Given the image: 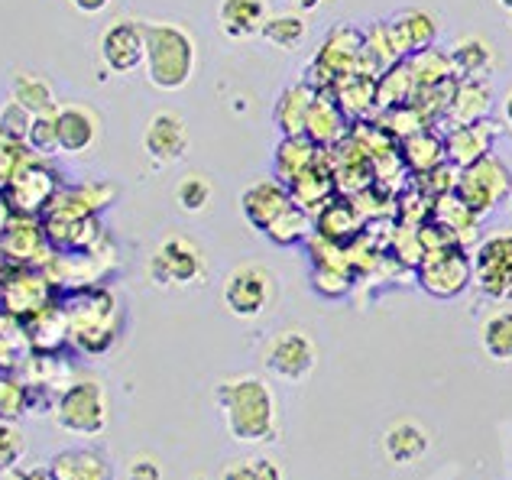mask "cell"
Instances as JSON below:
<instances>
[{
  "mask_svg": "<svg viewBox=\"0 0 512 480\" xmlns=\"http://www.w3.org/2000/svg\"><path fill=\"white\" fill-rule=\"evenodd\" d=\"M302 228H305V215H302V211L299 208H289L286 211V215H282L276 224H273V228H269L266 234L269 237H273V240H279V244H286V240H292V237H299L302 234Z\"/></svg>",
  "mask_w": 512,
  "mask_h": 480,
  "instance_id": "836d02e7",
  "label": "cell"
},
{
  "mask_svg": "<svg viewBox=\"0 0 512 480\" xmlns=\"http://www.w3.org/2000/svg\"><path fill=\"white\" fill-rule=\"evenodd\" d=\"M338 91H341L338 108L350 111V114H363L376 101V85L367 75H344L338 82Z\"/></svg>",
  "mask_w": 512,
  "mask_h": 480,
  "instance_id": "83f0119b",
  "label": "cell"
},
{
  "mask_svg": "<svg viewBox=\"0 0 512 480\" xmlns=\"http://www.w3.org/2000/svg\"><path fill=\"white\" fill-rule=\"evenodd\" d=\"M312 101H315V95L305 85H295L279 98L276 120H279V127L289 133V137H302V130L308 127V111H312Z\"/></svg>",
  "mask_w": 512,
  "mask_h": 480,
  "instance_id": "603a6c76",
  "label": "cell"
},
{
  "mask_svg": "<svg viewBox=\"0 0 512 480\" xmlns=\"http://www.w3.org/2000/svg\"><path fill=\"white\" fill-rule=\"evenodd\" d=\"M101 62L114 75H130L146 65V26L133 20H117L101 36Z\"/></svg>",
  "mask_w": 512,
  "mask_h": 480,
  "instance_id": "3957f363",
  "label": "cell"
},
{
  "mask_svg": "<svg viewBox=\"0 0 512 480\" xmlns=\"http://www.w3.org/2000/svg\"><path fill=\"white\" fill-rule=\"evenodd\" d=\"M56 133L62 153H85L98 140V120L91 111L82 108H62L56 114Z\"/></svg>",
  "mask_w": 512,
  "mask_h": 480,
  "instance_id": "2e32d148",
  "label": "cell"
},
{
  "mask_svg": "<svg viewBox=\"0 0 512 480\" xmlns=\"http://www.w3.org/2000/svg\"><path fill=\"white\" fill-rule=\"evenodd\" d=\"M383 448H386V458L393 464H415L428 451V435L419 429V425L402 422L386 432Z\"/></svg>",
  "mask_w": 512,
  "mask_h": 480,
  "instance_id": "d6986e66",
  "label": "cell"
},
{
  "mask_svg": "<svg viewBox=\"0 0 512 480\" xmlns=\"http://www.w3.org/2000/svg\"><path fill=\"white\" fill-rule=\"evenodd\" d=\"M402 156L409 159V166L422 169V172H431L435 166H441L444 156H448V146H444L438 137H431V133L419 130V133H412V137H406Z\"/></svg>",
  "mask_w": 512,
  "mask_h": 480,
  "instance_id": "d4e9b609",
  "label": "cell"
},
{
  "mask_svg": "<svg viewBox=\"0 0 512 480\" xmlns=\"http://www.w3.org/2000/svg\"><path fill=\"white\" fill-rule=\"evenodd\" d=\"M146 26V75L159 91H179L195 72V43L172 23Z\"/></svg>",
  "mask_w": 512,
  "mask_h": 480,
  "instance_id": "6da1fadb",
  "label": "cell"
},
{
  "mask_svg": "<svg viewBox=\"0 0 512 480\" xmlns=\"http://www.w3.org/2000/svg\"><path fill=\"white\" fill-rule=\"evenodd\" d=\"M130 480H159V468L153 461H133L130 464Z\"/></svg>",
  "mask_w": 512,
  "mask_h": 480,
  "instance_id": "e575fe53",
  "label": "cell"
},
{
  "mask_svg": "<svg viewBox=\"0 0 512 480\" xmlns=\"http://www.w3.org/2000/svg\"><path fill=\"white\" fill-rule=\"evenodd\" d=\"M26 143H30L36 153H52V150H59L56 114L33 117V127H30V137H26Z\"/></svg>",
  "mask_w": 512,
  "mask_h": 480,
  "instance_id": "1f68e13d",
  "label": "cell"
},
{
  "mask_svg": "<svg viewBox=\"0 0 512 480\" xmlns=\"http://www.w3.org/2000/svg\"><path fill=\"white\" fill-rule=\"evenodd\" d=\"M506 189H509V172L503 163H496L490 156H483L480 163L467 166V176L461 179V195L470 211L474 208L490 211V205L500 195H506Z\"/></svg>",
  "mask_w": 512,
  "mask_h": 480,
  "instance_id": "ba28073f",
  "label": "cell"
},
{
  "mask_svg": "<svg viewBox=\"0 0 512 480\" xmlns=\"http://www.w3.org/2000/svg\"><path fill=\"white\" fill-rule=\"evenodd\" d=\"M224 480H279V471H276V464L266 458H247V461L227 464Z\"/></svg>",
  "mask_w": 512,
  "mask_h": 480,
  "instance_id": "4dcf8cb0",
  "label": "cell"
},
{
  "mask_svg": "<svg viewBox=\"0 0 512 480\" xmlns=\"http://www.w3.org/2000/svg\"><path fill=\"white\" fill-rule=\"evenodd\" d=\"M211 195H214L211 182L205 176H198V172L182 176L179 185H175V205H179L185 215H201V211L208 208Z\"/></svg>",
  "mask_w": 512,
  "mask_h": 480,
  "instance_id": "4316f807",
  "label": "cell"
},
{
  "mask_svg": "<svg viewBox=\"0 0 512 480\" xmlns=\"http://www.w3.org/2000/svg\"><path fill=\"white\" fill-rule=\"evenodd\" d=\"M244 215L256 224L260 231H269L273 224L292 208L289 192L276 182H256L253 189L244 192Z\"/></svg>",
  "mask_w": 512,
  "mask_h": 480,
  "instance_id": "7c38bea8",
  "label": "cell"
},
{
  "mask_svg": "<svg viewBox=\"0 0 512 480\" xmlns=\"http://www.w3.org/2000/svg\"><path fill=\"white\" fill-rule=\"evenodd\" d=\"M483 348L496 360H512V312L493 315L483 325Z\"/></svg>",
  "mask_w": 512,
  "mask_h": 480,
  "instance_id": "f546056e",
  "label": "cell"
},
{
  "mask_svg": "<svg viewBox=\"0 0 512 480\" xmlns=\"http://www.w3.org/2000/svg\"><path fill=\"white\" fill-rule=\"evenodd\" d=\"M477 279L493 296H512V234H496L477 253Z\"/></svg>",
  "mask_w": 512,
  "mask_h": 480,
  "instance_id": "9c48e42d",
  "label": "cell"
},
{
  "mask_svg": "<svg viewBox=\"0 0 512 480\" xmlns=\"http://www.w3.org/2000/svg\"><path fill=\"white\" fill-rule=\"evenodd\" d=\"M363 46H367V36H360L357 30H350V26H338V30L328 36L325 49H321L318 65L328 69L334 78H344L354 72V65L363 59Z\"/></svg>",
  "mask_w": 512,
  "mask_h": 480,
  "instance_id": "4fadbf2b",
  "label": "cell"
},
{
  "mask_svg": "<svg viewBox=\"0 0 512 480\" xmlns=\"http://www.w3.org/2000/svg\"><path fill=\"white\" fill-rule=\"evenodd\" d=\"M496 140V127L487 120H477V124H457L448 137V156L457 166H474L483 156H490V146Z\"/></svg>",
  "mask_w": 512,
  "mask_h": 480,
  "instance_id": "5bb4252c",
  "label": "cell"
},
{
  "mask_svg": "<svg viewBox=\"0 0 512 480\" xmlns=\"http://www.w3.org/2000/svg\"><path fill=\"white\" fill-rule=\"evenodd\" d=\"M221 399L227 412H237L244 409L247 416L234 425V435L237 438H263L269 432V416H273V399L263 390L260 380H240V383H227L221 386Z\"/></svg>",
  "mask_w": 512,
  "mask_h": 480,
  "instance_id": "7a4b0ae2",
  "label": "cell"
},
{
  "mask_svg": "<svg viewBox=\"0 0 512 480\" xmlns=\"http://www.w3.org/2000/svg\"><path fill=\"white\" fill-rule=\"evenodd\" d=\"M10 185V202L13 208L20 211H36L39 205L46 202V198L56 192V179H52V172H46L43 166H26L23 172Z\"/></svg>",
  "mask_w": 512,
  "mask_h": 480,
  "instance_id": "e0dca14e",
  "label": "cell"
},
{
  "mask_svg": "<svg viewBox=\"0 0 512 480\" xmlns=\"http://www.w3.org/2000/svg\"><path fill=\"white\" fill-rule=\"evenodd\" d=\"M451 62H454V72L464 75V78H480L483 72H490L493 65V49L487 39L480 36H464L457 39L454 49H451Z\"/></svg>",
  "mask_w": 512,
  "mask_h": 480,
  "instance_id": "7402d4cb",
  "label": "cell"
},
{
  "mask_svg": "<svg viewBox=\"0 0 512 480\" xmlns=\"http://www.w3.org/2000/svg\"><path fill=\"white\" fill-rule=\"evenodd\" d=\"M490 114V85L480 78H464L451 101V117L457 124H477Z\"/></svg>",
  "mask_w": 512,
  "mask_h": 480,
  "instance_id": "ffe728a7",
  "label": "cell"
},
{
  "mask_svg": "<svg viewBox=\"0 0 512 480\" xmlns=\"http://www.w3.org/2000/svg\"><path fill=\"white\" fill-rule=\"evenodd\" d=\"M269 296H273V279L256 266H240L224 283V305L237 318H256L266 309Z\"/></svg>",
  "mask_w": 512,
  "mask_h": 480,
  "instance_id": "277c9868",
  "label": "cell"
},
{
  "mask_svg": "<svg viewBox=\"0 0 512 480\" xmlns=\"http://www.w3.org/2000/svg\"><path fill=\"white\" fill-rule=\"evenodd\" d=\"M30 127H33V114L20 108L17 101H10L4 108V140H26L30 137Z\"/></svg>",
  "mask_w": 512,
  "mask_h": 480,
  "instance_id": "d6a6232c",
  "label": "cell"
},
{
  "mask_svg": "<svg viewBox=\"0 0 512 480\" xmlns=\"http://www.w3.org/2000/svg\"><path fill=\"white\" fill-rule=\"evenodd\" d=\"M78 412V419L72 422V432H98L104 425V396L98 383H82L72 386L62 396V419Z\"/></svg>",
  "mask_w": 512,
  "mask_h": 480,
  "instance_id": "9a60e30c",
  "label": "cell"
},
{
  "mask_svg": "<svg viewBox=\"0 0 512 480\" xmlns=\"http://www.w3.org/2000/svg\"><path fill=\"white\" fill-rule=\"evenodd\" d=\"M269 20L266 0H221L218 26L227 39H253L263 33Z\"/></svg>",
  "mask_w": 512,
  "mask_h": 480,
  "instance_id": "8fae6325",
  "label": "cell"
},
{
  "mask_svg": "<svg viewBox=\"0 0 512 480\" xmlns=\"http://www.w3.org/2000/svg\"><path fill=\"white\" fill-rule=\"evenodd\" d=\"M150 273L163 286H188L201 276V253L192 240L172 237L153 253Z\"/></svg>",
  "mask_w": 512,
  "mask_h": 480,
  "instance_id": "5b68a950",
  "label": "cell"
},
{
  "mask_svg": "<svg viewBox=\"0 0 512 480\" xmlns=\"http://www.w3.org/2000/svg\"><path fill=\"white\" fill-rule=\"evenodd\" d=\"M503 114H506V124L512 127V91H509L506 101H503Z\"/></svg>",
  "mask_w": 512,
  "mask_h": 480,
  "instance_id": "74e56055",
  "label": "cell"
},
{
  "mask_svg": "<svg viewBox=\"0 0 512 480\" xmlns=\"http://www.w3.org/2000/svg\"><path fill=\"white\" fill-rule=\"evenodd\" d=\"M295 7H299L302 13H312V10H318L321 4H325V0H292Z\"/></svg>",
  "mask_w": 512,
  "mask_h": 480,
  "instance_id": "8d00e7d4",
  "label": "cell"
},
{
  "mask_svg": "<svg viewBox=\"0 0 512 480\" xmlns=\"http://www.w3.org/2000/svg\"><path fill=\"white\" fill-rule=\"evenodd\" d=\"M467 279H470V263L461 253L441 250L422 263V286L431 296H457L467 286Z\"/></svg>",
  "mask_w": 512,
  "mask_h": 480,
  "instance_id": "30bf717a",
  "label": "cell"
},
{
  "mask_svg": "<svg viewBox=\"0 0 512 480\" xmlns=\"http://www.w3.org/2000/svg\"><path fill=\"white\" fill-rule=\"evenodd\" d=\"M393 33H396V43L402 49V56H415V52L428 49L431 39H435V20L422 10H406L396 17Z\"/></svg>",
  "mask_w": 512,
  "mask_h": 480,
  "instance_id": "ac0fdd59",
  "label": "cell"
},
{
  "mask_svg": "<svg viewBox=\"0 0 512 480\" xmlns=\"http://www.w3.org/2000/svg\"><path fill=\"white\" fill-rule=\"evenodd\" d=\"M260 36L266 39L269 46H276L282 52H292V49H299L305 43L308 23H305V17H299V13H276V17L266 20Z\"/></svg>",
  "mask_w": 512,
  "mask_h": 480,
  "instance_id": "cb8c5ba5",
  "label": "cell"
},
{
  "mask_svg": "<svg viewBox=\"0 0 512 480\" xmlns=\"http://www.w3.org/2000/svg\"><path fill=\"white\" fill-rule=\"evenodd\" d=\"M10 98L20 104V108H26L33 117H43V114H59L56 108V98H52V88L46 78H39V75H26L20 72L17 78H13V91H10Z\"/></svg>",
  "mask_w": 512,
  "mask_h": 480,
  "instance_id": "44dd1931",
  "label": "cell"
},
{
  "mask_svg": "<svg viewBox=\"0 0 512 480\" xmlns=\"http://www.w3.org/2000/svg\"><path fill=\"white\" fill-rule=\"evenodd\" d=\"M496 4H500L503 10H509V13H512V0H496Z\"/></svg>",
  "mask_w": 512,
  "mask_h": 480,
  "instance_id": "f35d334b",
  "label": "cell"
},
{
  "mask_svg": "<svg viewBox=\"0 0 512 480\" xmlns=\"http://www.w3.org/2000/svg\"><path fill=\"white\" fill-rule=\"evenodd\" d=\"M188 127L179 114L172 111H159L150 124H146L143 133V150L146 156L153 159L159 166H169V163H179V159L188 153Z\"/></svg>",
  "mask_w": 512,
  "mask_h": 480,
  "instance_id": "8992f818",
  "label": "cell"
},
{
  "mask_svg": "<svg viewBox=\"0 0 512 480\" xmlns=\"http://www.w3.org/2000/svg\"><path fill=\"white\" fill-rule=\"evenodd\" d=\"M266 367L282 380H302L315 367V344L302 331H282L266 348Z\"/></svg>",
  "mask_w": 512,
  "mask_h": 480,
  "instance_id": "52a82bcc",
  "label": "cell"
},
{
  "mask_svg": "<svg viewBox=\"0 0 512 480\" xmlns=\"http://www.w3.org/2000/svg\"><path fill=\"white\" fill-rule=\"evenodd\" d=\"M409 69L415 75V82H422V85H441L444 78L454 72V62L448 56H441V52H435V49H422V52H415V56H412Z\"/></svg>",
  "mask_w": 512,
  "mask_h": 480,
  "instance_id": "f1b7e54d",
  "label": "cell"
},
{
  "mask_svg": "<svg viewBox=\"0 0 512 480\" xmlns=\"http://www.w3.org/2000/svg\"><path fill=\"white\" fill-rule=\"evenodd\" d=\"M69 4H72L78 13H88V17H94V13L107 10V4H111V0H69Z\"/></svg>",
  "mask_w": 512,
  "mask_h": 480,
  "instance_id": "d590c367",
  "label": "cell"
},
{
  "mask_svg": "<svg viewBox=\"0 0 512 480\" xmlns=\"http://www.w3.org/2000/svg\"><path fill=\"white\" fill-rule=\"evenodd\" d=\"M509 26H512V17H509Z\"/></svg>",
  "mask_w": 512,
  "mask_h": 480,
  "instance_id": "ab89813d",
  "label": "cell"
},
{
  "mask_svg": "<svg viewBox=\"0 0 512 480\" xmlns=\"http://www.w3.org/2000/svg\"><path fill=\"white\" fill-rule=\"evenodd\" d=\"M318 143H331L344 133V120H341V108H334L331 101L315 98L312 111H308V127H305Z\"/></svg>",
  "mask_w": 512,
  "mask_h": 480,
  "instance_id": "484cf974",
  "label": "cell"
}]
</instances>
